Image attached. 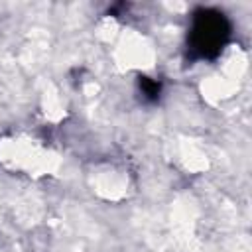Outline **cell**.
<instances>
[{"label": "cell", "instance_id": "cell-1", "mask_svg": "<svg viewBox=\"0 0 252 252\" xmlns=\"http://www.w3.org/2000/svg\"><path fill=\"white\" fill-rule=\"evenodd\" d=\"M232 33L228 18L213 8H199L193 12L189 35H187V55L193 61H213L226 47Z\"/></svg>", "mask_w": 252, "mask_h": 252}, {"label": "cell", "instance_id": "cell-2", "mask_svg": "<svg viewBox=\"0 0 252 252\" xmlns=\"http://www.w3.org/2000/svg\"><path fill=\"white\" fill-rule=\"evenodd\" d=\"M138 89H140L144 100H148V102H156L161 94V83L152 77H146V75L138 77Z\"/></svg>", "mask_w": 252, "mask_h": 252}]
</instances>
